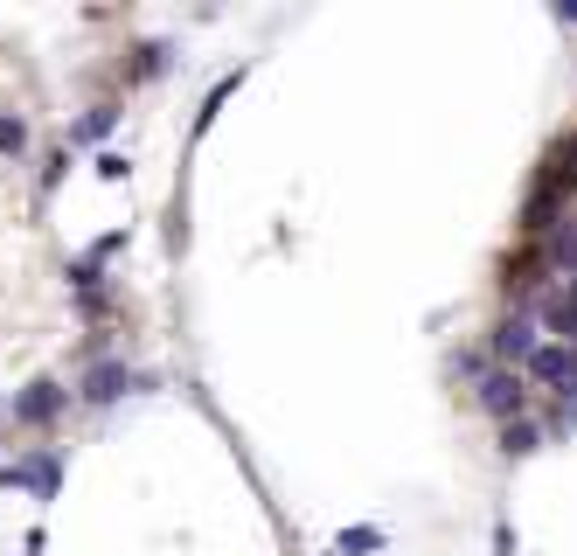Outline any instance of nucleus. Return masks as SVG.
Wrapping results in <instances>:
<instances>
[{
	"label": "nucleus",
	"mask_w": 577,
	"mask_h": 556,
	"mask_svg": "<svg viewBox=\"0 0 577 556\" xmlns=\"http://www.w3.org/2000/svg\"><path fill=\"white\" fill-rule=\"evenodd\" d=\"M522 382H529V390H550L556 404L577 411V348H570V341H543V348L522 362Z\"/></svg>",
	"instance_id": "nucleus-1"
},
{
	"label": "nucleus",
	"mask_w": 577,
	"mask_h": 556,
	"mask_svg": "<svg viewBox=\"0 0 577 556\" xmlns=\"http://www.w3.org/2000/svg\"><path fill=\"white\" fill-rule=\"evenodd\" d=\"M550 285H556V279H550V264H543V251H535V244H529L522 258L502 264V299H508V314H535Z\"/></svg>",
	"instance_id": "nucleus-2"
},
{
	"label": "nucleus",
	"mask_w": 577,
	"mask_h": 556,
	"mask_svg": "<svg viewBox=\"0 0 577 556\" xmlns=\"http://www.w3.org/2000/svg\"><path fill=\"white\" fill-rule=\"evenodd\" d=\"M473 404L494 417V425H515V417H529V382L522 369H494L487 362V376L473 382Z\"/></svg>",
	"instance_id": "nucleus-3"
},
{
	"label": "nucleus",
	"mask_w": 577,
	"mask_h": 556,
	"mask_svg": "<svg viewBox=\"0 0 577 556\" xmlns=\"http://www.w3.org/2000/svg\"><path fill=\"white\" fill-rule=\"evenodd\" d=\"M63 411H70V390H63L56 376H35L28 390H14V404H8V417H14L22 431H49Z\"/></svg>",
	"instance_id": "nucleus-4"
},
{
	"label": "nucleus",
	"mask_w": 577,
	"mask_h": 556,
	"mask_svg": "<svg viewBox=\"0 0 577 556\" xmlns=\"http://www.w3.org/2000/svg\"><path fill=\"white\" fill-rule=\"evenodd\" d=\"M543 348V328H535V314H502L487 334V362L494 369H522V362Z\"/></svg>",
	"instance_id": "nucleus-5"
},
{
	"label": "nucleus",
	"mask_w": 577,
	"mask_h": 556,
	"mask_svg": "<svg viewBox=\"0 0 577 556\" xmlns=\"http://www.w3.org/2000/svg\"><path fill=\"white\" fill-rule=\"evenodd\" d=\"M0 487H28L35 501H56V487H63V459L56 452H28V459H0Z\"/></svg>",
	"instance_id": "nucleus-6"
},
{
	"label": "nucleus",
	"mask_w": 577,
	"mask_h": 556,
	"mask_svg": "<svg viewBox=\"0 0 577 556\" xmlns=\"http://www.w3.org/2000/svg\"><path fill=\"white\" fill-rule=\"evenodd\" d=\"M126 390H140V376H132L126 362H91L84 382H76V397H84V404H119Z\"/></svg>",
	"instance_id": "nucleus-7"
},
{
	"label": "nucleus",
	"mask_w": 577,
	"mask_h": 556,
	"mask_svg": "<svg viewBox=\"0 0 577 556\" xmlns=\"http://www.w3.org/2000/svg\"><path fill=\"white\" fill-rule=\"evenodd\" d=\"M535 251H543V264H550V279L564 285V279H577V209L564 223H550V237L535 244Z\"/></svg>",
	"instance_id": "nucleus-8"
},
{
	"label": "nucleus",
	"mask_w": 577,
	"mask_h": 556,
	"mask_svg": "<svg viewBox=\"0 0 577 556\" xmlns=\"http://www.w3.org/2000/svg\"><path fill=\"white\" fill-rule=\"evenodd\" d=\"M502 452H508V459L543 452V425H535V417H515V425H502Z\"/></svg>",
	"instance_id": "nucleus-9"
},
{
	"label": "nucleus",
	"mask_w": 577,
	"mask_h": 556,
	"mask_svg": "<svg viewBox=\"0 0 577 556\" xmlns=\"http://www.w3.org/2000/svg\"><path fill=\"white\" fill-rule=\"evenodd\" d=\"M111 126H119V105H91V111H84V119H76V126H70V140H76V146H98V140H105V132H111Z\"/></svg>",
	"instance_id": "nucleus-10"
},
{
	"label": "nucleus",
	"mask_w": 577,
	"mask_h": 556,
	"mask_svg": "<svg viewBox=\"0 0 577 556\" xmlns=\"http://www.w3.org/2000/svg\"><path fill=\"white\" fill-rule=\"evenodd\" d=\"M382 543H390V535H382V529H369V522H362V529H341V535H334V556H376Z\"/></svg>",
	"instance_id": "nucleus-11"
},
{
	"label": "nucleus",
	"mask_w": 577,
	"mask_h": 556,
	"mask_svg": "<svg viewBox=\"0 0 577 556\" xmlns=\"http://www.w3.org/2000/svg\"><path fill=\"white\" fill-rule=\"evenodd\" d=\"M237 84H244V70H229V76H223V84H216V91H209V98H202V111H196V132H209V126H216V111H223L229 98H237Z\"/></svg>",
	"instance_id": "nucleus-12"
},
{
	"label": "nucleus",
	"mask_w": 577,
	"mask_h": 556,
	"mask_svg": "<svg viewBox=\"0 0 577 556\" xmlns=\"http://www.w3.org/2000/svg\"><path fill=\"white\" fill-rule=\"evenodd\" d=\"M28 153V119L22 111H0V161H22Z\"/></svg>",
	"instance_id": "nucleus-13"
},
{
	"label": "nucleus",
	"mask_w": 577,
	"mask_h": 556,
	"mask_svg": "<svg viewBox=\"0 0 577 556\" xmlns=\"http://www.w3.org/2000/svg\"><path fill=\"white\" fill-rule=\"evenodd\" d=\"M161 70H167V43H146V49H132L126 84H146V76H161Z\"/></svg>",
	"instance_id": "nucleus-14"
},
{
	"label": "nucleus",
	"mask_w": 577,
	"mask_h": 556,
	"mask_svg": "<svg viewBox=\"0 0 577 556\" xmlns=\"http://www.w3.org/2000/svg\"><path fill=\"white\" fill-rule=\"evenodd\" d=\"M70 293H76V299H98V293H105V264L76 258V264H70Z\"/></svg>",
	"instance_id": "nucleus-15"
},
{
	"label": "nucleus",
	"mask_w": 577,
	"mask_h": 556,
	"mask_svg": "<svg viewBox=\"0 0 577 556\" xmlns=\"http://www.w3.org/2000/svg\"><path fill=\"white\" fill-rule=\"evenodd\" d=\"M119 251H126V229H105V237H98V244H91V251H84V258H91V264H105V258H119Z\"/></svg>",
	"instance_id": "nucleus-16"
},
{
	"label": "nucleus",
	"mask_w": 577,
	"mask_h": 556,
	"mask_svg": "<svg viewBox=\"0 0 577 556\" xmlns=\"http://www.w3.org/2000/svg\"><path fill=\"white\" fill-rule=\"evenodd\" d=\"M126 175H132L126 153H98V181H126Z\"/></svg>",
	"instance_id": "nucleus-17"
},
{
	"label": "nucleus",
	"mask_w": 577,
	"mask_h": 556,
	"mask_svg": "<svg viewBox=\"0 0 577 556\" xmlns=\"http://www.w3.org/2000/svg\"><path fill=\"white\" fill-rule=\"evenodd\" d=\"M494 556H515V535H508V522H494Z\"/></svg>",
	"instance_id": "nucleus-18"
},
{
	"label": "nucleus",
	"mask_w": 577,
	"mask_h": 556,
	"mask_svg": "<svg viewBox=\"0 0 577 556\" xmlns=\"http://www.w3.org/2000/svg\"><path fill=\"white\" fill-rule=\"evenodd\" d=\"M550 14H556V22H564V28H577V0H556Z\"/></svg>",
	"instance_id": "nucleus-19"
},
{
	"label": "nucleus",
	"mask_w": 577,
	"mask_h": 556,
	"mask_svg": "<svg viewBox=\"0 0 577 556\" xmlns=\"http://www.w3.org/2000/svg\"><path fill=\"white\" fill-rule=\"evenodd\" d=\"M570 348H577V341H570Z\"/></svg>",
	"instance_id": "nucleus-20"
}]
</instances>
